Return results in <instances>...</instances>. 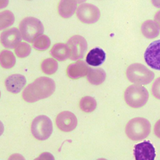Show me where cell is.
<instances>
[{
	"label": "cell",
	"instance_id": "obj_31",
	"mask_svg": "<svg viewBox=\"0 0 160 160\" xmlns=\"http://www.w3.org/2000/svg\"><path fill=\"white\" fill-rule=\"evenodd\" d=\"M4 130V125L2 124V122L0 121V136L2 134Z\"/></svg>",
	"mask_w": 160,
	"mask_h": 160
},
{
	"label": "cell",
	"instance_id": "obj_27",
	"mask_svg": "<svg viewBox=\"0 0 160 160\" xmlns=\"http://www.w3.org/2000/svg\"><path fill=\"white\" fill-rule=\"evenodd\" d=\"M154 132L158 138H160V119L155 123L154 126Z\"/></svg>",
	"mask_w": 160,
	"mask_h": 160
},
{
	"label": "cell",
	"instance_id": "obj_5",
	"mask_svg": "<svg viewBox=\"0 0 160 160\" xmlns=\"http://www.w3.org/2000/svg\"><path fill=\"white\" fill-rule=\"evenodd\" d=\"M126 76L131 82L148 84L154 79V73L142 64L133 63L128 67Z\"/></svg>",
	"mask_w": 160,
	"mask_h": 160
},
{
	"label": "cell",
	"instance_id": "obj_17",
	"mask_svg": "<svg viewBox=\"0 0 160 160\" xmlns=\"http://www.w3.org/2000/svg\"><path fill=\"white\" fill-rule=\"evenodd\" d=\"M105 59V52L101 48H95L88 52L86 60L89 65L92 66H98L102 64Z\"/></svg>",
	"mask_w": 160,
	"mask_h": 160
},
{
	"label": "cell",
	"instance_id": "obj_25",
	"mask_svg": "<svg viewBox=\"0 0 160 160\" xmlns=\"http://www.w3.org/2000/svg\"><path fill=\"white\" fill-rule=\"evenodd\" d=\"M14 51L18 57L23 58L28 56L31 52V47L27 42H19L15 48Z\"/></svg>",
	"mask_w": 160,
	"mask_h": 160
},
{
	"label": "cell",
	"instance_id": "obj_28",
	"mask_svg": "<svg viewBox=\"0 0 160 160\" xmlns=\"http://www.w3.org/2000/svg\"><path fill=\"white\" fill-rule=\"evenodd\" d=\"M9 4V0H0V9L5 8Z\"/></svg>",
	"mask_w": 160,
	"mask_h": 160
},
{
	"label": "cell",
	"instance_id": "obj_10",
	"mask_svg": "<svg viewBox=\"0 0 160 160\" xmlns=\"http://www.w3.org/2000/svg\"><path fill=\"white\" fill-rule=\"evenodd\" d=\"M56 124L61 131L70 132L76 128L78 120L76 116L72 112L65 111L60 112L57 116Z\"/></svg>",
	"mask_w": 160,
	"mask_h": 160
},
{
	"label": "cell",
	"instance_id": "obj_20",
	"mask_svg": "<svg viewBox=\"0 0 160 160\" xmlns=\"http://www.w3.org/2000/svg\"><path fill=\"white\" fill-rule=\"evenodd\" d=\"M16 64V57L13 52L9 50L0 52V65L4 69L12 68Z\"/></svg>",
	"mask_w": 160,
	"mask_h": 160
},
{
	"label": "cell",
	"instance_id": "obj_13",
	"mask_svg": "<svg viewBox=\"0 0 160 160\" xmlns=\"http://www.w3.org/2000/svg\"><path fill=\"white\" fill-rule=\"evenodd\" d=\"M26 79L24 76L19 74H14L9 76L5 81V86L7 90L12 93L19 92L24 87Z\"/></svg>",
	"mask_w": 160,
	"mask_h": 160
},
{
	"label": "cell",
	"instance_id": "obj_30",
	"mask_svg": "<svg viewBox=\"0 0 160 160\" xmlns=\"http://www.w3.org/2000/svg\"><path fill=\"white\" fill-rule=\"evenodd\" d=\"M152 1L154 6L160 8V0H152Z\"/></svg>",
	"mask_w": 160,
	"mask_h": 160
},
{
	"label": "cell",
	"instance_id": "obj_34",
	"mask_svg": "<svg viewBox=\"0 0 160 160\" xmlns=\"http://www.w3.org/2000/svg\"><path fill=\"white\" fill-rule=\"evenodd\" d=\"M28 1H31V0H28Z\"/></svg>",
	"mask_w": 160,
	"mask_h": 160
},
{
	"label": "cell",
	"instance_id": "obj_4",
	"mask_svg": "<svg viewBox=\"0 0 160 160\" xmlns=\"http://www.w3.org/2000/svg\"><path fill=\"white\" fill-rule=\"evenodd\" d=\"M19 31L22 38L28 42H32L35 38L44 32L41 21L34 17H26L19 23Z\"/></svg>",
	"mask_w": 160,
	"mask_h": 160
},
{
	"label": "cell",
	"instance_id": "obj_21",
	"mask_svg": "<svg viewBox=\"0 0 160 160\" xmlns=\"http://www.w3.org/2000/svg\"><path fill=\"white\" fill-rule=\"evenodd\" d=\"M15 21L14 14L9 10L0 12V31L12 26Z\"/></svg>",
	"mask_w": 160,
	"mask_h": 160
},
{
	"label": "cell",
	"instance_id": "obj_16",
	"mask_svg": "<svg viewBox=\"0 0 160 160\" xmlns=\"http://www.w3.org/2000/svg\"><path fill=\"white\" fill-rule=\"evenodd\" d=\"M50 54L56 59L62 61L70 57L71 52L69 46L65 43L55 44L50 51Z\"/></svg>",
	"mask_w": 160,
	"mask_h": 160
},
{
	"label": "cell",
	"instance_id": "obj_22",
	"mask_svg": "<svg viewBox=\"0 0 160 160\" xmlns=\"http://www.w3.org/2000/svg\"><path fill=\"white\" fill-rule=\"evenodd\" d=\"M97 106L95 99L91 96H84L79 101L80 109L85 112H92Z\"/></svg>",
	"mask_w": 160,
	"mask_h": 160
},
{
	"label": "cell",
	"instance_id": "obj_7",
	"mask_svg": "<svg viewBox=\"0 0 160 160\" xmlns=\"http://www.w3.org/2000/svg\"><path fill=\"white\" fill-rule=\"evenodd\" d=\"M78 19L84 24L96 22L101 16L99 9L94 5L89 3H82L76 9Z\"/></svg>",
	"mask_w": 160,
	"mask_h": 160
},
{
	"label": "cell",
	"instance_id": "obj_2",
	"mask_svg": "<svg viewBox=\"0 0 160 160\" xmlns=\"http://www.w3.org/2000/svg\"><path fill=\"white\" fill-rule=\"evenodd\" d=\"M151 128V123L147 119L136 117L128 122L125 132L130 139L138 141L146 138L150 134Z\"/></svg>",
	"mask_w": 160,
	"mask_h": 160
},
{
	"label": "cell",
	"instance_id": "obj_1",
	"mask_svg": "<svg viewBox=\"0 0 160 160\" xmlns=\"http://www.w3.org/2000/svg\"><path fill=\"white\" fill-rule=\"evenodd\" d=\"M56 89V84L50 78L43 76L34 80L24 89L22 97L28 102H34L49 97Z\"/></svg>",
	"mask_w": 160,
	"mask_h": 160
},
{
	"label": "cell",
	"instance_id": "obj_19",
	"mask_svg": "<svg viewBox=\"0 0 160 160\" xmlns=\"http://www.w3.org/2000/svg\"><path fill=\"white\" fill-rule=\"evenodd\" d=\"M160 28L155 21L147 20L143 22L141 26L142 34L147 38L152 39L157 37L159 34Z\"/></svg>",
	"mask_w": 160,
	"mask_h": 160
},
{
	"label": "cell",
	"instance_id": "obj_3",
	"mask_svg": "<svg viewBox=\"0 0 160 160\" xmlns=\"http://www.w3.org/2000/svg\"><path fill=\"white\" fill-rule=\"evenodd\" d=\"M124 98L129 106L132 108H139L144 106L148 102L149 92L144 86L132 84L125 90Z\"/></svg>",
	"mask_w": 160,
	"mask_h": 160
},
{
	"label": "cell",
	"instance_id": "obj_9",
	"mask_svg": "<svg viewBox=\"0 0 160 160\" xmlns=\"http://www.w3.org/2000/svg\"><path fill=\"white\" fill-rule=\"evenodd\" d=\"M144 58L151 68L160 70V40L152 42L146 48Z\"/></svg>",
	"mask_w": 160,
	"mask_h": 160
},
{
	"label": "cell",
	"instance_id": "obj_14",
	"mask_svg": "<svg viewBox=\"0 0 160 160\" xmlns=\"http://www.w3.org/2000/svg\"><path fill=\"white\" fill-rule=\"evenodd\" d=\"M89 67L83 61H78L71 64L67 68L68 76L73 79L84 77L87 74Z\"/></svg>",
	"mask_w": 160,
	"mask_h": 160
},
{
	"label": "cell",
	"instance_id": "obj_32",
	"mask_svg": "<svg viewBox=\"0 0 160 160\" xmlns=\"http://www.w3.org/2000/svg\"><path fill=\"white\" fill-rule=\"evenodd\" d=\"M78 4H82L86 1V0H75Z\"/></svg>",
	"mask_w": 160,
	"mask_h": 160
},
{
	"label": "cell",
	"instance_id": "obj_6",
	"mask_svg": "<svg viewBox=\"0 0 160 160\" xmlns=\"http://www.w3.org/2000/svg\"><path fill=\"white\" fill-rule=\"evenodd\" d=\"M52 123L49 118L45 115L36 117L31 126L32 136L38 140L44 141L48 139L52 132Z\"/></svg>",
	"mask_w": 160,
	"mask_h": 160
},
{
	"label": "cell",
	"instance_id": "obj_11",
	"mask_svg": "<svg viewBox=\"0 0 160 160\" xmlns=\"http://www.w3.org/2000/svg\"><path fill=\"white\" fill-rule=\"evenodd\" d=\"M22 38L20 31L16 28L5 30L0 35L1 43L6 48H14L21 42Z\"/></svg>",
	"mask_w": 160,
	"mask_h": 160
},
{
	"label": "cell",
	"instance_id": "obj_18",
	"mask_svg": "<svg viewBox=\"0 0 160 160\" xmlns=\"http://www.w3.org/2000/svg\"><path fill=\"white\" fill-rule=\"evenodd\" d=\"M106 74L103 69L98 68H89L87 73L88 81L93 85H99L106 79Z\"/></svg>",
	"mask_w": 160,
	"mask_h": 160
},
{
	"label": "cell",
	"instance_id": "obj_15",
	"mask_svg": "<svg viewBox=\"0 0 160 160\" xmlns=\"http://www.w3.org/2000/svg\"><path fill=\"white\" fill-rule=\"evenodd\" d=\"M77 4L75 0H60L58 5L59 15L64 19L71 18L77 9Z\"/></svg>",
	"mask_w": 160,
	"mask_h": 160
},
{
	"label": "cell",
	"instance_id": "obj_26",
	"mask_svg": "<svg viewBox=\"0 0 160 160\" xmlns=\"http://www.w3.org/2000/svg\"><path fill=\"white\" fill-rule=\"evenodd\" d=\"M151 92L155 98L160 100V77L156 78L153 82L151 87Z\"/></svg>",
	"mask_w": 160,
	"mask_h": 160
},
{
	"label": "cell",
	"instance_id": "obj_23",
	"mask_svg": "<svg viewBox=\"0 0 160 160\" xmlns=\"http://www.w3.org/2000/svg\"><path fill=\"white\" fill-rule=\"evenodd\" d=\"M51 45V40L48 36L44 34L38 36L32 41V46L34 49L39 51H45Z\"/></svg>",
	"mask_w": 160,
	"mask_h": 160
},
{
	"label": "cell",
	"instance_id": "obj_29",
	"mask_svg": "<svg viewBox=\"0 0 160 160\" xmlns=\"http://www.w3.org/2000/svg\"><path fill=\"white\" fill-rule=\"evenodd\" d=\"M154 19L157 22V23L158 24V25H159V26L160 28V11H158L156 14V15L154 16Z\"/></svg>",
	"mask_w": 160,
	"mask_h": 160
},
{
	"label": "cell",
	"instance_id": "obj_8",
	"mask_svg": "<svg viewBox=\"0 0 160 160\" xmlns=\"http://www.w3.org/2000/svg\"><path fill=\"white\" fill-rule=\"evenodd\" d=\"M70 49L69 58L72 61H78L82 58L88 49V43L86 39L79 35L71 37L67 41Z\"/></svg>",
	"mask_w": 160,
	"mask_h": 160
},
{
	"label": "cell",
	"instance_id": "obj_33",
	"mask_svg": "<svg viewBox=\"0 0 160 160\" xmlns=\"http://www.w3.org/2000/svg\"><path fill=\"white\" fill-rule=\"evenodd\" d=\"M0 98H1V91H0Z\"/></svg>",
	"mask_w": 160,
	"mask_h": 160
},
{
	"label": "cell",
	"instance_id": "obj_24",
	"mask_svg": "<svg viewBox=\"0 0 160 160\" xmlns=\"http://www.w3.org/2000/svg\"><path fill=\"white\" fill-rule=\"evenodd\" d=\"M41 68L44 73L51 75L56 72L58 68V64L55 59L48 58L41 62Z\"/></svg>",
	"mask_w": 160,
	"mask_h": 160
},
{
	"label": "cell",
	"instance_id": "obj_12",
	"mask_svg": "<svg viewBox=\"0 0 160 160\" xmlns=\"http://www.w3.org/2000/svg\"><path fill=\"white\" fill-rule=\"evenodd\" d=\"M134 155L136 160H153L156 156L155 148L150 142L144 141L134 146Z\"/></svg>",
	"mask_w": 160,
	"mask_h": 160
}]
</instances>
